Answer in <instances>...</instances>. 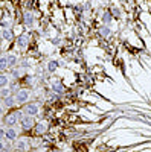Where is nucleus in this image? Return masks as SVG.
<instances>
[{
    "mask_svg": "<svg viewBox=\"0 0 151 152\" xmlns=\"http://www.w3.org/2000/svg\"><path fill=\"white\" fill-rule=\"evenodd\" d=\"M29 97H31V91H29V90H26V88H20V90L15 93L17 104H28Z\"/></svg>",
    "mask_w": 151,
    "mask_h": 152,
    "instance_id": "3",
    "label": "nucleus"
},
{
    "mask_svg": "<svg viewBox=\"0 0 151 152\" xmlns=\"http://www.w3.org/2000/svg\"><path fill=\"white\" fill-rule=\"evenodd\" d=\"M24 116L23 110H17L14 113H9L8 116H3V122H2V128H12V126H17L20 123V119Z\"/></svg>",
    "mask_w": 151,
    "mask_h": 152,
    "instance_id": "1",
    "label": "nucleus"
},
{
    "mask_svg": "<svg viewBox=\"0 0 151 152\" xmlns=\"http://www.w3.org/2000/svg\"><path fill=\"white\" fill-rule=\"evenodd\" d=\"M111 15H115V17H119L121 15V11L115 6V8H111Z\"/></svg>",
    "mask_w": 151,
    "mask_h": 152,
    "instance_id": "21",
    "label": "nucleus"
},
{
    "mask_svg": "<svg viewBox=\"0 0 151 152\" xmlns=\"http://www.w3.org/2000/svg\"><path fill=\"white\" fill-rule=\"evenodd\" d=\"M6 67H9V66H8V58L3 55V56H2V64H0V69H2V72H5Z\"/></svg>",
    "mask_w": 151,
    "mask_h": 152,
    "instance_id": "19",
    "label": "nucleus"
},
{
    "mask_svg": "<svg viewBox=\"0 0 151 152\" xmlns=\"http://www.w3.org/2000/svg\"><path fill=\"white\" fill-rule=\"evenodd\" d=\"M11 142H8L6 145V140H2V152H11Z\"/></svg>",
    "mask_w": 151,
    "mask_h": 152,
    "instance_id": "18",
    "label": "nucleus"
},
{
    "mask_svg": "<svg viewBox=\"0 0 151 152\" xmlns=\"http://www.w3.org/2000/svg\"><path fill=\"white\" fill-rule=\"evenodd\" d=\"M105 2H110V0H105Z\"/></svg>",
    "mask_w": 151,
    "mask_h": 152,
    "instance_id": "24",
    "label": "nucleus"
},
{
    "mask_svg": "<svg viewBox=\"0 0 151 152\" xmlns=\"http://www.w3.org/2000/svg\"><path fill=\"white\" fill-rule=\"evenodd\" d=\"M38 111H40V108H38V105H37L35 102H31V104H26L24 105V108H23V113L24 114H28V116H37L38 114Z\"/></svg>",
    "mask_w": 151,
    "mask_h": 152,
    "instance_id": "5",
    "label": "nucleus"
},
{
    "mask_svg": "<svg viewBox=\"0 0 151 152\" xmlns=\"http://www.w3.org/2000/svg\"><path fill=\"white\" fill-rule=\"evenodd\" d=\"M14 38V34H12V29H2V40L3 41H11Z\"/></svg>",
    "mask_w": 151,
    "mask_h": 152,
    "instance_id": "10",
    "label": "nucleus"
},
{
    "mask_svg": "<svg viewBox=\"0 0 151 152\" xmlns=\"http://www.w3.org/2000/svg\"><path fill=\"white\" fill-rule=\"evenodd\" d=\"M46 69H47L49 73L57 72V69H58V61H49V62H47V66H46Z\"/></svg>",
    "mask_w": 151,
    "mask_h": 152,
    "instance_id": "12",
    "label": "nucleus"
},
{
    "mask_svg": "<svg viewBox=\"0 0 151 152\" xmlns=\"http://www.w3.org/2000/svg\"><path fill=\"white\" fill-rule=\"evenodd\" d=\"M47 131V123L46 122H38L35 125V132L37 134H44Z\"/></svg>",
    "mask_w": 151,
    "mask_h": 152,
    "instance_id": "11",
    "label": "nucleus"
},
{
    "mask_svg": "<svg viewBox=\"0 0 151 152\" xmlns=\"http://www.w3.org/2000/svg\"><path fill=\"white\" fill-rule=\"evenodd\" d=\"M6 58H8V66L9 67H15V64L18 62V58L15 55H8Z\"/></svg>",
    "mask_w": 151,
    "mask_h": 152,
    "instance_id": "14",
    "label": "nucleus"
},
{
    "mask_svg": "<svg viewBox=\"0 0 151 152\" xmlns=\"http://www.w3.org/2000/svg\"><path fill=\"white\" fill-rule=\"evenodd\" d=\"M101 35H102V37H108L110 34H111V29H110V26H108V24H104V26L102 28H101Z\"/></svg>",
    "mask_w": 151,
    "mask_h": 152,
    "instance_id": "16",
    "label": "nucleus"
},
{
    "mask_svg": "<svg viewBox=\"0 0 151 152\" xmlns=\"http://www.w3.org/2000/svg\"><path fill=\"white\" fill-rule=\"evenodd\" d=\"M0 84H2V88L3 87H8L9 85V76L5 75V73H2V76H0Z\"/></svg>",
    "mask_w": 151,
    "mask_h": 152,
    "instance_id": "15",
    "label": "nucleus"
},
{
    "mask_svg": "<svg viewBox=\"0 0 151 152\" xmlns=\"http://www.w3.org/2000/svg\"><path fill=\"white\" fill-rule=\"evenodd\" d=\"M2 105H3L5 108H12V107H15V105H17V99H15V96H8V97H3Z\"/></svg>",
    "mask_w": 151,
    "mask_h": 152,
    "instance_id": "8",
    "label": "nucleus"
},
{
    "mask_svg": "<svg viewBox=\"0 0 151 152\" xmlns=\"http://www.w3.org/2000/svg\"><path fill=\"white\" fill-rule=\"evenodd\" d=\"M23 18H24L26 26H32V24H34V15L31 14V12H26V14L23 15Z\"/></svg>",
    "mask_w": 151,
    "mask_h": 152,
    "instance_id": "13",
    "label": "nucleus"
},
{
    "mask_svg": "<svg viewBox=\"0 0 151 152\" xmlns=\"http://www.w3.org/2000/svg\"><path fill=\"white\" fill-rule=\"evenodd\" d=\"M50 88H52V91H54V93H58V94H63V93H64V85H63L61 82L54 81L52 85H50Z\"/></svg>",
    "mask_w": 151,
    "mask_h": 152,
    "instance_id": "9",
    "label": "nucleus"
},
{
    "mask_svg": "<svg viewBox=\"0 0 151 152\" xmlns=\"http://www.w3.org/2000/svg\"><path fill=\"white\" fill-rule=\"evenodd\" d=\"M12 75H14V78H20V75H23V72L15 69V70H12Z\"/></svg>",
    "mask_w": 151,
    "mask_h": 152,
    "instance_id": "22",
    "label": "nucleus"
},
{
    "mask_svg": "<svg viewBox=\"0 0 151 152\" xmlns=\"http://www.w3.org/2000/svg\"><path fill=\"white\" fill-rule=\"evenodd\" d=\"M113 20V15H111V12H105V14L102 15V23L104 24H110Z\"/></svg>",
    "mask_w": 151,
    "mask_h": 152,
    "instance_id": "17",
    "label": "nucleus"
},
{
    "mask_svg": "<svg viewBox=\"0 0 151 152\" xmlns=\"http://www.w3.org/2000/svg\"><path fill=\"white\" fill-rule=\"evenodd\" d=\"M52 43H54V44H57V46H60V44H61L60 38H55V40H52Z\"/></svg>",
    "mask_w": 151,
    "mask_h": 152,
    "instance_id": "23",
    "label": "nucleus"
},
{
    "mask_svg": "<svg viewBox=\"0 0 151 152\" xmlns=\"http://www.w3.org/2000/svg\"><path fill=\"white\" fill-rule=\"evenodd\" d=\"M14 149H15V152H28V149H29L28 140H24V138H18L17 142H14Z\"/></svg>",
    "mask_w": 151,
    "mask_h": 152,
    "instance_id": "7",
    "label": "nucleus"
},
{
    "mask_svg": "<svg viewBox=\"0 0 151 152\" xmlns=\"http://www.w3.org/2000/svg\"><path fill=\"white\" fill-rule=\"evenodd\" d=\"M5 140H8V142H17L18 140V129L15 126L5 128Z\"/></svg>",
    "mask_w": 151,
    "mask_h": 152,
    "instance_id": "4",
    "label": "nucleus"
},
{
    "mask_svg": "<svg viewBox=\"0 0 151 152\" xmlns=\"http://www.w3.org/2000/svg\"><path fill=\"white\" fill-rule=\"evenodd\" d=\"M35 120H34V117L32 116H28V114H24V116L20 119V129H23V131H29V129H32V128H35Z\"/></svg>",
    "mask_w": 151,
    "mask_h": 152,
    "instance_id": "2",
    "label": "nucleus"
},
{
    "mask_svg": "<svg viewBox=\"0 0 151 152\" xmlns=\"http://www.w3.org/2000/svg\"><path fill=\"white\" fill-rule=\"evenodd\" d=\"M8 96H11L9 88H8V87H3V88H2V99H3V97H8Z\"/></svg>",
    "mask_w": 151,
    "mask_h": 152,
    "instance_id": "20",
    "label": "nucleus"
},
{
    "mask_svg": "<svg viewBox=\"0 0 151 152\" xmlns=\"http://www.w3.org/2000/svg\"><path fill=\"white\" fill-rule=\"evenodd\" d=\"M28 46H29V35H28V34L18 35V37H17V47H18L20 50H24Z\"/></svg>",
    "mask_w": 151,
    "mask_h": 152,
    "instance_id": "6",
    "label": "nucleus"
}]
</instances>
